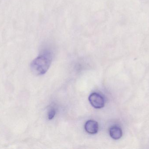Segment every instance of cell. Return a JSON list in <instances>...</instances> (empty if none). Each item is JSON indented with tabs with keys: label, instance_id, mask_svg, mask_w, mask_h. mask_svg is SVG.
I'll list each match as a JSON object with an SVG mask.
<instances>
[{
	"label": "cell",
	"instance_id": "cell-1",
	"mask_svg": "<svg viewBox=\"0 0 149 149\" xmlns=\"http://www.w3.org/2000/svg\"><path fill=\"white\" fill-rule=\"evenodd\" d=\"M52 61L51 52L46 51L36 58L31 64V71L36 75H42L47 72Z\"/></svg>",
	"mask_w": 149,
	"mask_h": 149
},
{
	"label": "cell",
	"instance_id": "cell-2",
	"mask_svg": "<svg viewBox=\"0 0 149 149\" xmlns=\"http://www.w3.org/2000/svg\"><path fill=\"white\" fill-rule=\"evenodd\" d=\"M88 100L91 105L95 108H102L105 105L104 98L97 93L91 94L88 97Z\"/></svg>",
	"mask_w": 149,
	"mask_h": 149
},
{
	"label": "cell",
	"instance_id": "cell-3",
	"mask_svg": "<svg viewBox=\"0 0 149 149\" xmlns=\"http://www.w3.org/2000/svg\"><path fill=\"white\" fill-rule=\"evenodd\" d=\"M85 129L88 134H94L98 132L99 125L95 121L90 120L88 121L85 124Z\"/></svg>",
	"mask_w": 149,
	"mask_h": 149
},
{
	"label": "cell",
	"instance_id": "cell-4",
	"mask_svg": "<svg viewBox=\"0 0 149 149\" xmlns=\"http://www.w3.org/2000/svg\"><path fill=\"white\" fill-rule=\"evenodd\" d=\"M122 131L119 127L113 126L109 129L110 136L114 140H118L122 136Z\"/></svg>",
	"mask_w": 149,
	"mask_h": 149
},
{
	"label": "cell",
	"instance_id": "cell-5",
	"mask_svg": "<svg viewBox=\"0 0 149 149\" xmlns=\"http://www.w3.org/2000/svg\"><path fill=\"white\" fill-rule=\"evenodd\" d=\"M56 110L54 108H52L49 109L48 112V118L49 120H52L54 118L56 115Z\"/></svg>",
	"mask_w": 149,
	"mask_h": 149
}]
</instances>
